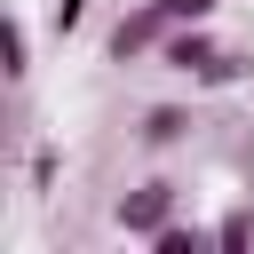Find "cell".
I'll return each instance as SVG.
<instances>
[{"mask_svg":"<svg viewBox=\"0 0 254 254\" xmlns=\"http://www.w3.org/2000/svg\"><path fill=\"white\" fill-rule=\"evenodd\" d=\"M175 198H183V190H175V183H167V175H151V183H135V190H127V198H119V230H127V238H143V246H151V238H159V230H167V222H175Z\"/></svg>","mask_w":254,"mask_h":254,"instance_id":"1","label":"cell"},{"mask_svg":"<svg viewBox=\"0 0 254 254\" xmlns=\"http://www.w3.org/2000/svg\"><path fill=\"white\" fill-rule=\"evenodd\" d=\"M175 24H167V8L159 0H143V8H127L119 24H111V64H135V56H159V40H167Z\"/></svg>","mask_w":254,"mask_h":254,"instance_id":"2","label":"cell"},{"mask_svg":"<svg viewBox=\"0 0 254 254\" xmlns=\"http://www.w3.org/2000/svg\"><path fill=\"white\" fill-rule=\"evenodd\" d=\"M214 56H222V48H214V32H206V24H175V32L159 40V64H175V71H190V79H198Z\"/></svg>","mask_w":254,"mask_h":254,"instance_id":"3","label":"cell"},{"mask_svg":"<svg viewBox=\"0 0 254 254\" xmlns=\"http://www.w3.org/2000/svg\"><path fill=\"white\" fill-rule=\"evenodd\" d=\"M183 135H190V111H183V103H151V111H143V143H151V151H167V143H183Z\"/></svg>","mask_w":254,"mask_h":254,"instance_id":"4","label":"cell"},{"mask_svg":"<svg viewBox=\"0 0 254 254\" xmlns=\"http://www.w3.org/2000/svg\"><path fill=\"white\" fill-rule=\"evenodd\" d=\"M214 246H222V254H238V246H254V206H230V214L214 222Z\"/></svg>","mask_w":254,"mask_h":254,"instance_id":"5","label":"cell"},{"mask_svg":"<svg viewBox=\"0 0 254 254\" xmlns=\"http://www.w3.org/2000/svg\"><path fill=\"white\" fill-rule=\"evenodd\" d=\"M8 79H32V32H24V16H8Z\"/></svg>","mask_w":254,"mask_h":254,"instance_id":"6","label":"cell"},{"mask_svg":"<svg viewBox=\"0 0 254 254\" xmlns=\"http://www.w3.org/2000/svg\"><path fill=\"white\" fill-rule=\"evenodd\" d=\"M159 8H167V24H206L222 0H159Z\"/></svg>","mask_w":254,"mask_h":254,"instance_id":"7","label":"cell"},{"mask_svg":"<svg viewBox=\"0 0 254 254\" xmlns=\"http://www.w3.org/2000/svg\"><path fill=\"white\" fill-rule=\"evenodd\" d=\"M238 71H246V64H238V56H214V64H206V71H198V87H230V79H238Z\"/></svg>","mask_w":254,"mask_h":254,"instance_id":"8","label":"cell"},{"mask_svg":"<svg viewBox=\"0 0 254 254\" xmlns=\"http://www.w3.org/2000/svg\"><path fill=\"white\" fill-rule=\"evenodd\" d=\"M151 246H159V254H190V246H198V230H183V222H167V230H159Z\"/></svg>","mask_w":254,"mask_h":254,"instance_id":"9","label":"cell"},{"mask_svg":"<svg viewBox=\"0 0 254 254\" xmlns=\"http://www.w3.org/2000/svg\"><path fill=\"white\" fill-rule=\"evenodd\" d=\"M48 183H56V143H40V151H32V190H48Z\"/></svg>","mask_w":254,"mask_h":254,"instance_id":"10","label":"cell"},{"mask_svg":"<svg viewBox=\"0 0 254 254\" xmlns=\"http://www.w3.org/2000/svg\"><path fill=\"white\" fill-rule=\"evenodd\" d=\"M79 16H87V0H56V32H64V40L79 32Z\"/></svg>","mask_w":254,"mask_h":254,"instance_id":"11","label":"cell"}]
</instances>
